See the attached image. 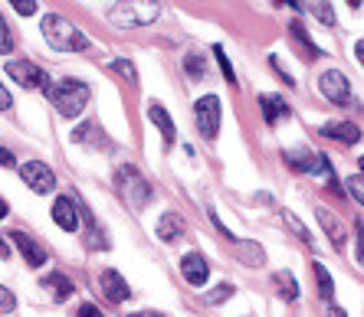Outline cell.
I'll use <instances>...</instances> for the list:
<instances>
[{"mask_svg":"<svg viewBox=\"0 0 364 317\" xmlns=\"http://www.w3.org/2000/svg\"><path fill=\"white\" fill-rule=\"evenodd\" d=\"M46 99L56 105L63 118H76L85 111L89 105V85L85 82H76V79H66V82H53L46 85Z\"/></svg>","mask_w":364,"mask_h":317,"instance_id":"cell-1","label":"cell"},{"mask_svg":"<svg viewBox=\"0 0 364 317\" xmlns=\"http://www.w3.org/2000/svg\"><path fill=\"white\" fill-rule=\"evenodd\" d=\"M43 36H46V43H50L53 50H60V52H82L89 46V40L66 17H60V13L43 17Z\"/></svg>","mask_w":364,"mask_h":317,"instance_id":"cell-2","label":"cell"},{"mask_svg":"<svg viewBox=\"0 0 364 317\" xmlns=\"http://www.w3.org/2000/svg\"><path fill=\"white\" fill-rule=\"evenodd\" d=\"M105 17L115 26H148L161 17V4H151V0H144V4H112Z\"/></svg>","mask_w":364,"mask_h":317,"instance_id":"cell-3","label":"cell"},{"mask_svg":"<svg viewBox=\"0 0 364 317\" xmlns=\"http://www.w3.org/2000/svg\"><path fill=\"white\" fill-rule=\"evenodd\" d=\"M194 118H197V131L210 141L220 134V99L217 95H203L194 105Z\"/></svg>","mask_w":364,"mask_h":317,"instance_id":"cell-4","label":"cell"},{"mask_svg":"<svg viewBox=\"0 0 364 317\" xmlns=\"http://www.w3.org/2000/svg\"><path fill=\"white\" fill-rule=\"evenodd\" d=\"M318 92L331 101V105H348L351 101V82H348V75L341 69H328L322 72L318 79Z\"/></svg>","mask_w":364,"mask_h":317,"instance_id":"cell-5","label":"cell"},{"mask_svg":"<svg viewBox=\"0 0 364 317\" xmlns=\"http://www.w3.org/2000/svg\"><path fill=\"white\" fill-rule=\"evenodd\" d=\"M119 187L122 193H125V200L132 203V206H144V203L151 200V187L141 180V174H138L135 167H122L119 170Z\"/></svg>","mask_w":364,"mask_h":317,"instance_id":"cell-6","label":"cell"},{"mask_svg":"<svg viewBox=\"0 0 364 317\" xmlns=\"http://www.w3.org/2000/svg\"><path fill=\"white\" fill-rule=\"evenodd\" d=\"M20 177H23V184L33 193H53L56 190V177H53V170L46 167V164H40V160H26V164H20Z\"/></svg>","mask_w":364,"mask_h":317,"instance_id":"cell-7","label":"cell"},{"mask_svg":"<svg viewBox=\"0 0 364 317\" xmlns=\"http://www.w3.org/2000/svg\"><path fill=\"white\" fill-rule=\"evenodd\" d=\"M7 75L10 79H17L23 89H36V85H50V79H46V72H43L40 66H33V62H23V59H14V62H7Z\"/></svg>","mask_w":364,"mask_h":317,"instance_id":"cell-8","label":"cell"},{"mask_svg":"<svg viewBox=\"0 0 364 317\" xmlns=\"http://www.w3.org/2000/svg\"><path fill=\"white\" fill-rule=\"evenodd\" d=\"M10 239H14V243H17V249H20V255H23L26 259V265L30 268H43L46 265V259H50V252L43 249L40 243H36L33 235H26V233H10Z\"/></svg>","mask_w":364,"mask_h":317,"instance_id":"cell-9","label":"cell"},{"mask_svg":"<svg viewBox=\"0 0 364 317\" xmlns=\"http://www.w3.org/2000/svg\"><path fill=\"white\" fill-rule=\"evenodd\" d=\"M181 272H184V282L194 284V288L207 284V278H210V265H207V259H203L200 252L184 255V259H181Z\"/></svg>","mask_w":364,"mask_h":317,"instance_id":"cell-10","label":"cell"},{"mask_svg":"<svg viewBox=\"0 0 364 317\" xmlns=\"http://www.w3.org/2000/svg\"><path fill=\"white\" fill-rule=\"evenodd\" d=\"M99 282H102V291H105V298H109L112 304H122V301L132 298V288H128V282L115 272V268H105Z\"/></svg>","mask_w":364,"mask_h":317,"instance_id":"cell-11","label":"cell"},{"mask_svg":"<svg viewBox=\"0 0 364 317\" xmlns=\"http://www.w3.org/2000/svg\"><path fill=\"white\" fill-rule=\"evenodd\" d=\"M322 138H331V141L351 148V144L361 141V128H358L355 121H328V125L322 128Z\"/></svg>","mask_w":364,"mask_h":317,"instance_id":"cell-12","label":"cell"},{"mask_svg":"<svg viewBox=\"0 0 364 317\" xmlns=\"http://www.w3.org/2000/svg\"><path fill=\"white\" fill-rule=\"evenodd\" d=\"M315 213H318V223H322V229L328 233V239H331V245H335V252H341V249H345V243H348V235H345V226H341V219L335 216L331 209H325V206H318Z\"/></svg>","mask_w":364,"mask_h":317,"instance_id":"cell-13","label":"cell"},{"mask_svg":"<svg viewBox=\"0 0 364 317\" xmlns=\"http://www.w3.org/2000/svg\"><path fill=\"white\" fill-rule=\"evenodd\" d=\"M53 219H56V226L66 229V233H76L79 229V213L69 196H56V203H53Z\"/></svg>","mask_w":364,"mask_h":317,"instance_id":"cell-14","label":"cell"},{"mask_svg":"<svg viewBox=\"0 0 364 317\" xmlns=\"http://www.w3.org/2000/svg\"><path fill=\"white\" fill-rule=\"evenodd\" d=\"M148 118H151L154 125H158L164 144H174V138H178V128H174V121H171L168 109H164V105H158V101H151V105H148Z\"/></svg>","mask_w":364,"mask_h":317,"instance_id":"cell-15","label":"cell"},{"mask_svg":"<svg viewBox=\"0 0 364 317\" xmlns=\"http://www.w3.org/2000/svg\"><path fill=\"white\" fill-rule=\"evenodd\" d=\"M259 109H263L266 125H279L282 118H289V105L279 95H259Z\"/></svg>","mask_w":364,"mask_h":317,"instance_id":"cell-16","label":"cell"},{"mask_svg":"<svg viewBox=\"0 0 364 317\" xmlns=\"http://www.w3.org/2000/svg\"><path fill=\"white\" fill-rule=\"evenodd\" d=\"M181 235H184V223H181L178 213H164L161 219H158V239L161 243H178Z\"/></svg>","mask_w":364,"mask_h":317,"instance_id":"cell-17","label":"cell"},{"mask_svg":"<svg viewBox=\"0 0 364 317\" xmlns=\"http://www.w3.org/2000/svg\"><path fill=\"white\" fill-rule=\"evenodd\" d=\"M43 288H46V291H53V298L60 301V304L69 298V294H73V282H69L66 275H60V272H53V275L43 278Z\"/></svg>","mask_w":364,"mask_h":317,"instance_id":"cell-18","label":"cell"},{"mask_svg":"<svg viewBox=\"0 0 364 317\" xmlns=\"http://www.w3.org/2000/svg\"><path fill=\"white\" fill-rule=\"evenodd\" d=\"M237 255L246 262L250 268H263V262H266V255H263V249L256 243H237Z\"/></svg>","mask_w":364,"mask_h":317,"instance_id":"cell-19","label":"cell"},{"mask_svg":"<svg viewBox=\"0 0 364 317\" xmlns=\"http://www.w3.org/2000/svg\"><path fill=\"white\" fill-rule=\"evenodd\" d=\"M312 275H315V282H318V298L331 301V294H335V284H331L328 268H325L322 262H315V265H312Z\"/></svg>","mask_w":364,"mask_h":317,"instance_id":"cell-20","label":"cell"},{"mask_svg":"<svg viewBox=\"0 0 364 317\" xmlns=\"http://www.w3.org/2000/svg\"><path fill=\"white\" fill-rule=\"evenodd\" d=\"M289 33H292V40L302 46V52H305L309 59H318V56H322V52H318V46H315V43L309 40V33L302 30V23H292V26H289Z\"/></svg>","mask_w":364,"mask_h":317,"instance_id":"cell-21","label":"cell"},{"mask_svg":"<svg viewBox=\"0 0 364 317\" xmlns=\"http://www.w3.org/2000/svg\"><path fill=\"white\" fill-rule=\"evenodd\" d=\"M312 150H286V154H282V160H286L289 167L292 170H305V174H309V164H312Z\"/></svg>","mask_w":364,"mask_h":317,"instance_id":"cell-22","label":"cell"},{"mask_svg":"<svg viewBox=\"0 0 364 317\" xmlns=\"http://www.w3.org/2000/svg\"><path fill=\"white\" fill-rule=\"evenodd\" d=\"M282 219H286V226H289V229H292V233L299 235V239H302L305 245H315V243H312V233H309V229H305V226L299 223V216H296V213H289V209H286V213H282Z\"/></svg>","mask_w":364,"mask_h":317,"instance_id":"cell-23","label":"cell"},{"mask_svg":"<svg viewBox=\"0 0 364 317\" xmlns=\"http://www.w3.org/2000/svg\"><path fill=\"white\" fill-rule=\"evenodd\" d=\"M276 284H279V291H282V298H286V301H296L299 298V284H296V278H292V275L279 272V275H276Z\"/></svg>","mask_w":364,"mask_h":317,"instance_id":"cell-24","label":"cell"},{"mask_svg":"<svg viewBox=\"0 0 364 317\" xmlns=\"http://www.w3.org/2000/svg\"><path fill=\"white\" fill-rule=\"evenodd\" d=\"M345 193L358 203V206H364V177H348V180H345Z\"/></svg>","mask_w":364,"mask_h":317,"instance_id":"cell-25","label":"cell"},{"mask_svg":"<svg viewBox=\"0 0 364 317\" xmlns=\"http://www.w3.org/2000/svg\"><path fill=\"white\" fill-rule=\"evenodd\" d=\"M184 72L194 79V82H200L203 79V59L200 56H187L184 59Z\"/></svg>","mask_w":364,"mask_h":317,"instance_id":"cell-26","label":"cell"},{"mask_svg":"<svg viewBox=\"0 0 364 317\" xmlns=\"http://www.w3.org/2000/svg\"><path fill=\"white\" fill-rule=\"evenodd\" d=\"M0 52H4V56L14 52V33H10V26L4 17H0Z\"/></svg>","mask_w":364,"mask_h":317,"instance_id":"cell-27","label":"cell"},{"mask_svg":"<svg viewBox=\"0 0 364 317\" xmlns=\"http://www.w3.org/2000/svg\"><path fill=\"white\" fill-rule=\"evenodd\" d=\"M213 56H217V62H220L223 75H227V82H237V72H233V66H230V59H227V52H223V50H220V46H213Z\"/></svg>","mask_w":364,"mask_h":317,"instance_id":"cell-28","label":"cell"},{"mask_svg":"<svg viewBox=\"0 0 364 317\" xmlns=\"http://www.w3.org/2000/svg\"><path fill=\"white\" fill-rule=\"evenodd\" d=\"M305 10H312L315 17L322 20V23H335V13H331V4H312V7H305Z\"/></svg>","mask_w":364,"mask_h":317,"instance_id":"cell-29","label":"cell"},{"mask_svg":"<svg viewBox=\"0 0 364 317\" xmlns=\"http://www.w3.org/2000/svg\"><path fill=\"white\" fill-rule=\"evenodd\" d=\"M112 69H115V72H122L128 79V82L135 85L138 82V72H135V66H132V62H125V59H115V62H112Z\"/></svg>","mask_w":364,"mask_h":317,"instance_id":"cell-30","label":"cell"},{"mask_svg":"<svg viewBox=\"0 0 364 317\" xmlns=\"http://www.w3.org/2000/svg\"><path fill=\"white\" fill-rule=\"evenodd\" d=\"M230 294H233V288H230V284H220V288H213V291L207 294V301H210V304H223Z\"/></svg>","mask_w":364,"mask_h":317,"instance_id":"cell-31","label":"cell"},{"mask_svg":"<svg viewBox=\"0 0 364 317\" xmlns=\"http://www.w3.org/2000/svg\"><path fill=\"white\" fill-rule=\"evenodd\" d=\"M10 7L17 10V13H23V17H30V13H36V7H40V4H36V0H14Z\"/></svg>","mask_w":364,"mask_h":317,"instance_id":"cell-32","label":"cell"},{"mask_svg":"<svg viewBox=\"0 0 364 317\" xmlns=\"http://www.w3.org/2000/svg\"><path fill=\"white\" fill-rule=\"evenodd\" d=\"M355 233H358V262L364 265V219L355 223Z\"/></svg>","mask_w":364,"mask_h":317,"instance_id":"cell-33","label":"cell"},{"mask_svg":"<svg viewBox=\"0 0 364 317\" xmlns=\"http://www.w3.org/2000/svg\"><path fill=\"white\" fill-rule=\"evenodd\" d=\"M14 308H17V298L7 288H0V311H14Z\"/></svg>","mask_w":364,"mask_h":317,"instance_id":"cell-34","label":"cell"},{"mask_svg":"<svg viewBox=\"0 0 364 317\" xmlns=\"http://www.w3.org/2000/svg\"><path fill=\"white\" fill-rule=\"evenodd\" d=\"M0 167H17V157L7 148H0Z\"/></svg>","mask_w":364,"mask_h":317,"instance_id":"cell-35","label":"cell"},{"mask_svg":"<svg viewBox=\"0 0 364 317\" xmlns=\"http://www.w3.org/2000/svg\"><path fill=\"white\" fill-rule=\"evenodd\" d=\"M76 317H102V311L95 308V304H82V308L76 311Z\"/></svg>","mask_w":364,"mask_h":317,"instance_id":"cell-36","label":"cell"},{"mask_svg":"<svg viewBox=\"0 0 364 317\" xmlns=\"http://www.w3.org/2000/svg\"><path fill=\"white\" fill-rule=\"evenodd\" d=\"M10 105H14V101H10V92L4 89V85H0V111H7Z\"/></svg>","mask_w":364,"mask_h":317,"instance_id":"cell-37","label":"cell"},{"mask_svg":"<svg viewBox=\"0 0 364 317\" xmlns=\"http://www.w3.org/2000/svg\"><path fill=\"white\" fill-rule=\"evenodd\" d=\"M355 52H358V62L364 66V40H358V46H355Z\"/></svg>","mask_w":364,"mask_h":317,"instance_id":"cell-38","label":"cell"},{"mask_svg":"<svg viewBox=\"0 0 364 317\" xmlns=\"http://www.w3.org/2000/svg\"><path fill=\"white\" fill-rule=\"evenodd\" d=\"M135 317H164V314H158V311H141V314H135Z\"/></svg>","mask_w":364,"mask_h":317,"instance_id":"cell-39","label":"cell"},{"mask_svg":"<svg viewBox=\"0 0 364 317\" xmlns=\"http://www.w3.org/2000/svg\"><path fill=\"white\" fill-rule=\"evenodd\" d=\"M7 216V200H0V219Z\"/></svg>","mask_w":364,"mask_h":317,"instance_id":"cell-40","label":"cell"},{"mask_svg":"<svg viewBox=\"0 0 364 317\" xmlns=\"http://www.w3.org/2000/svg\"><path fill=\"white\" fill-rule=\"evenodd\" d=\"M328 317H345V311H338V308H331V311H328Z\"/></svg>","mask_w":364,"mask_h":317,"instance_id":"cell-41","label":"cell"},{"mask_svg":"<svg viewBox=\"0 0 364 317\" xmlns=\"http://www.w3.org/2000/svg\"><path fill=\"white\" fill-rule=\"evenodd\" d=\"M4 255H7V245H4V239H0V259H4Z\"/></svg>","mask_w":364,"mask_h":317,"instance_id":"cell-42","label":"cell"},{"mask_svg":"<svg viewBox=\"0 0 364 317\" xmlns=\"http://www.w3.org/2000/svg\"><path fill=\"white\" fill-rule=\"evenodd\" d=\"M358 164H361V177H364V157H361V160H358Z\"/></svg>","mask_w":364,"mask_h":317,"instance_id":"cell-43","label":"cell"}]
</instances>
